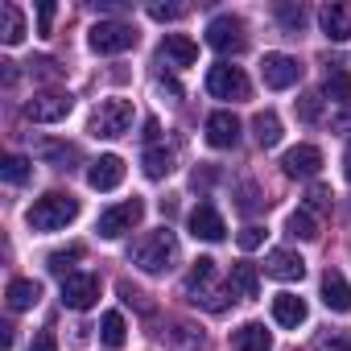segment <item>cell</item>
<instances>
[{
	"mask_svg": "<svg viewBox=\"0 0 351 351\" xmlns=\"http://www.w3.org/2000/svg\"><path fill=\"white\" fill-rule=\"evenodd\" d=\"M228 289H232V298H244V302H252V298L261 293V277H256V269H252L248 261H240V265H232V277H228Z\"/></svg>",
	"mask_w": 351,
	"mask_h": 351,
	"instance_id": "20",
	"label": "cell"
},
{
	"mask_svg": "<svg viewBox=\"0 0 351 351\" xmlns=\"http://www.w3.org/2000/svg\"><path fill=\"white\" fill-rule=\"evenodd\" d=\"M13 343H17V335H13V326H0V347H5V351H9Z\"/></svg>",
	"mask_w": 351,
	"mask_h": 351,
	"instance_id": "46",
	"label": "cell"
},
{
	"mask_svg": "<svg viewBox=\"0 0 351 351\" xmlns=\"http://www.w3.org/2000/svg\"><path fill=\"white\" fill-rule=\"evenodd\" d=\"M335 128H343V132H351V108H347L343 116H335Z\"/></svg>",
	"mask_w": 351,
	"mask_h": 351,
	"instance_id": "47",
	"label": "cell"
},
{
	"mask_svg": "<svg viewBox=\"0 0 351 351\" xmlns=\"http://www.w3.org/2000/svg\"><path fill=\"white\" fill-rule=\"evenodd\" d=\"M83 252H87L83 244L58 248V252H50V256H46V269H50L54 277H62V281H66V277H71V269H75V261H83Z\"/></svg>",
	"mask_w": 351,
	"mask_h": 351,
	"instance_id": "28",
	"label": "cell"
},
{
	"mask_svg": "<svg viewBox=\"0 0 351 351\" xmlns=\"http://www.w3.org/2000/svg\"><path fill=\"white\" fill-rule=\"evenodd\" d=\"M182 289H186V298H191L195 306H203V310H211V314L228 310V293H232V289H215V261H211V256H199V261L191 265Z\"/></svg>",
	"mask_w": 351,
	"mask_h": 351,
	"instance_id": "2",
	"label": "cell"
},
{
	"mask_svg": "<svg viewBox=\"0 0 351 351\" xmlns=\"http://www.w3.org/2000/svg\"><path fill=\"white\" fill-rule=\"evenodd\" d=\"M50 25H54V5H42V9H38V29L50 34Z\"/></svg>",
	"mask_w": 351,
	"mask_h": 351,
	"instance_id": "43",
	"label": "cell"
},
{
	"mask_svg": "<svg viewBox=\"0 0 351 351\" xmlns=\"http://www.w3.org/2000/svg\"><path fill=\"white\" fill-rule=\"evenodd\" d=\"M71 108H75V99L66 91H42V95H34L25 104V120H34V124H58V120L71 116Z\"/></svg>",
	"mask_w": 351,
	"mask_h": 351,
	"instance_id": "8",
	"label": "cell"
},
{
	"mask_svg": "<svg viewBox=\"0 0 351 351\" xmlns=\"http://www.w3.org/2000/svg\"><path fill=\"white\" fill-rule=\"evenodd\" d=\"M191 236H195V240H207V244H219V240L228 236V223H223V215H219L211 203H199V207L191 211Z\"/></svg>",
	"mask_w": 351,
	"mask_h": 351,
	"instance_id": "13",
	"label": "cell"
},
{
	"mask_svg": "<svg viewBox=\"0 0 351 351\" xmlns=\"http://www.w3.org/2000/svg\"><path fill=\"white\" fill-rule=\"evenodd\" d=\"M318 21H322V34L330 42H347L351 38V5H326L318 13Z\"/></svg>",
	"mask_w": 351,
	"mask_h": 351,
	"instance_id": "18",
	"label": "cell"
},
{
	"mask_svg": "<svg viewBox=\"0 0 351 351\" xmlns=\"http://www.w3.org/2000/svg\"><path fill=\"white\" fill-rule=\"evenodd\" d=\"M149 17H153V21H178L182 9H178V5H149Z\"/></svg>",
	"mask_w": 351,
	"mask_h": 351,
	"instance_id": "39",
	"label": "cell"
},
{
	"mask_svg": "<svg viewBox=\"0 0 351 351\" xmlns=\"http://www.w3.org/2000/svg\"><path fill=\"white\" fill-rule=\"evenodd\" d=\"M207 145L211 149H236L240 145V120L232 112H211L207 116Z\"/></svg>",
	"mask_w": 351,
	"mask_h": 351,
	"instance_id": "15",
	"label": "cell"
},
{
	"mask_svg": "<svg viewBox=\"0 0 351 351\" xmlns=\"http://www.w3.org/2000/svg\"><path fill=\"white\" fill-rule=\"evenodd\" d=\"M87 182H91V191H116V186L124 182V161H120L116 153L95 157L91 169H87Z\"/></svg>",
	"mask_w": 351,
	"mask_h": 351,
	"instance_id": "14",
	"label": "cell"
},
{
	"mask_svg": "<svg viewBox=\"0 0 351 351\" xmlns=\"http://www.w3.org/2000/svg\"><path fill=\"white\" fill-rule=\"evenodd\" d=\"M165 339H169L173 347H182V351H199V347L207 343V339H203V330H195V326H186V322H178Z\"/></svg>",
	"mask_w": 351,
	"mask_h": 351,
	"instance_id": "31",
	"label": "cell"
},
{
	"mask_svg": "<svg viewBox=\"0 0 351 351\" xmlns=\"http://www.w3.org/2000/svg\"><path fill=\"white\" fill-rule=\"evenodd\" d=\"M0 38H5V46H17L25 38V17L17 5H0Z\"/></svg>",
	"mask_w": 351,
	"mask_h": 351,
	"instance_id": "25",
	"label": "cell"
},
{
	"mask_svg": "<svg viewBox=\"0 0 351 351\" xmlns=\"http://www.w3.org/2000/svg\"><path fill=\"white\" fill-rule=\"evenodd\" d=\"M273 318H277L281 326H302V322H306V302H302L298 293H277V298H273Z\"/></svg>",
	"mask_w": 351,
	"mask_h": 351,
	"instance_id": "23",
	"label": "cell"
},
{
	"mask_svg": "<svg viewBox=\"0 0 351 351\" xmlns=\"http://www.w3.org/2000/svg\"><path fill=\"white\" fill-rule=\"evenodd\" d=\"M261 75H265V87L285 91V87H293L302 79V62L289 58V54H265L261 58Z\"/></svg>",
	"mask_w": 351,
	"mask_h": 351,
	"instance_id": "9",
	"label": "cell"
},
{
	"mask_svg": "<svg viewBox=\"0 0 351 351\" xmlns=\"http://www.w3.org/2000/svg\"><path fill=\"white\" fill-rule=\"evenodd\" d=\"M285 232H289L293 240H318V219H314V215L302 207V211H293V215H289Z\"/></svg>",
	"mask_w": 351,
	"mask_h": 351,
	"instance_id": "30",
	"label": "cell"
},
{
	"mask_svg": "<svg viewBox=\"0 0 351 351\" xmlns=\"http://www.w3.org/2000/svg\"><path fill=\"white\" fill-rule=\"evenodd\" d=\"M87 42L95 54H124L136 46V29L128 21H99V25H91Z\"/></svg>",
	"mask_w": 351,
	"mask_h": 351,
	"instance_id": "5",
	"label": "cell"
},
{
	"mask_svg": "<svg viewBox=\"0 0 351 351\" xmlns=\"http://www.w3.org/2000/svg\"><path fill=\"white\" fill-rule=\"evenodd\" d=\"M169 169H173V153L169 149H149L145 153V173L149 178H165Z\"/></svg>",
	"mask_w": 351,
	"mask_h": 351,
	"instance_id": "33",
	"label": "cell"
},
{
	"mask_svg": "<svg viewBox=\"0 0 351 351\" xmlns=\"http://www.w3.org/2000/svg\"><path fill=\"white\" fill-rule=\"evenodd\" d=\"M314 351H351V330H322L314 339Z\"/></svg>",
	"mask_w": 351,
	"mask_h": 351,
	"instance_id": "34",
	"label": "cell"
},
{
	"mask_svg": "<svg viewBox=\"0 0 351 351\" xmlns=\"http://www.w3.org/2000/svg\"><path fill=\"white\" fill-rule=\"evenodd\" d=\"M240 195H244V199H240V211H256V207H261V199H256V186H252V182H244V186H240Z\"/></svg>",
	"mask_w": 351,
	"mask_h": 351,
	"instance_id": "42",
	"label": "cell"
},
{
	"mask_svg": "<svg viewBox=\"0 0 351 351\" xmlns=\"http://www.w3.org/2000/svg\"><path fill=\"white\" fill-rule=\"evenodd\" d=\"M343 161H347V165H343V169H347V182H351V149H347V157H343Z\"/></svg>",
	"mask_w": 351,
	"mask_h": 351,
	"instance_id": "48",
	"label": "cell"
},
{
	"mask_svg": "<svg viewBox=\"0 0 351 351\" xmlns=\"http://www.w3.org/2000/svg\"><path fill=\"white\" fill-rule=\"evenodd\" d=\"M29 351H58L54 330H38V335H34V343H29Z\"/></svg>",
	"mask_w": 351,
	"mask_h": 351,
	"instance_id": "40",
	"label": "cell"
},
{
	"mask_svg": "<svg viewBox=\"0 0 351 351\" xmlns=\"http://www.w3.org/2000/svg\"><path fill=\"white\" fill-rule=\"evenodd\" d=\"M173 261H178V240H173L169 228L145 232V236L132 244V265H136L141 273H165Z\"/></svg>",
	"mask_w": 351,
	"mask_h": 351,
	"instance_id": "1",
	"label": "cell"
},
{
	"mask_svg": "<svg viewBox=\"0 0 351 351\" xmlns=\"http://www.w3.org/2000/svg\"><path fill=\"white\" fill-rule=\"evenodd\" d=\"M161 58H165L169 66H195L199 46H195L191 38H182V34H165V42H161Z\"/></svg>",
	"mask_w": 351,
	"mask_h": 351,
	"instance_id": "19",
	"label": "cell"
},
{
	"mask_svg": "<svg viewBox=\"0 0 351 351\" xmlns=\"http://www.w3.org/2000/svg\"><path fill=\"white\" fill-rule=\"evenodd\" d=\"M261 244H265V228H256V223H252V228H244V232H240V248H244V252H252V248H261Z\"/></svg>",
	"mask_w": 351,
	"mask_h": 351,
	"instance_id": "38",
	"label": "cell"
},
{
	"mask_svg": "<svg viewBox=\"0 0 351 351\" xmlns=\"http://www.w3.org/2000/svg\"><path fill=\"white\" fill-rule=\"evenodd\" d=\"M29 71H34V75H42V79H58V75H62L50 58H34V62H29Z\"/></svg>",
	"mask_w": 351,
	"mask_h": 351,
	"instance_id": "41",
	"label": "cell"
},
{
	"mask_svg": "<svg viewBox=\"0 0 351 351\" xmlns=\"http://www.w3.org/2000/svg\"><path fill=\"white\" fill-rule=\"evenodd\" d=\"M298 116H302L306 124L322 120V95H302V99H298Z\"/></svg>",
	"mask_w": 351,
	"mask_h": 351,
	"instance_id": "36",
	"label": "cell"
},
{
	"mask_svg": "<svg viewBox=\"0 0 351 351\" xmlns=\"http://www.w3.org/2000/svg\"><path fill=\"white\" fill-rule=\"evenodd\" d=\"M322 95H326V99H335V104H343V108H351V71L330 66V71H326V79H322Z\"/></svg>",
	"mask_w": 351,
	"mask_h": 351,
	"instance_id": "24",
	"label": "cell"
},
{
	"mask_svg": "<svg viewBox=\"0 0 351 351\" xmlns=\"http://www.w3.org/2000/svg\"><path fill=\"white\" fill-rule=\"evenodd\" d=\"M265 273L277 277V281H302L306 277V261L298 252H289V248H273L269 261H265Z\"/></svg>",
	"mask_w": 351,
	"mask_h": 351,
	"instance_id": "16",
	"label": "cell"
},
{
	"mask_svg": "<svg viewBox=\"0 0 351 351\" xmlns=\"http://www.w3.org/2000/svg\"><path fill=\"white\" fill-rule=\"evenodd\" d=\"M128 124H132V104L128 99H104L95 112H91V136H104V141H112V136H124L128 132Z\"/></svg>",
	"mask_w": 351,
	"mask_h": 351,
	"instance_id": "4",
	"label": "cell"
},
{
	"mask_svg": "<svg viewBox=\"0 0 351 351\" xmlns=\"http://www.w3.org/2000/svg\"><path fill=\"white\" fill-rule=\"evenodd\" d=\"M120 293H124V302H136V306H145V293H136V289H132L128 281L120 285ZM145 310H149V306H145Z\"/></svg>",
	"mask_w": 351,
	"mask_h": 351,
	"instance_id": "44",
	"label": "cell"
},
{
	"mask_svg": "<svg viewBox=\"0 0 351 351\" xmlns=\"http://www.w3.org/2000/svg\"><path fill=\"white\" fill-rule=\"evenodd\" d=\"M99 339H104V347H124V343H128V322H124V314L108 310V314L99 318Z\"/></svg>",
	"mask_w": 351,
	"mask_h": 351,
	"instance_id": "26",
	"label": "cell"
},
{
	"mask_svg": "<svg viewBox=\"0 0 351 351\" xmlns=\"http://www.w3.org/2000/svg\"><path fill=\"white\" fill-rule=\"evenodd\" d=\"M99 302V277L95 273H71L62 281V306L71 310H91Z\"/></svg>",
	"mask_w": 351,
	"mask_h": 351,
	"instance_id": "11",
	"label": "cell"
},
{
	"mask_svg": "<svg viewBox=\"0 0 351 351\" xmlns=\"http://www.w3.org/2000/svg\"><path fill=\"white\" fill-rule=\"evenodd\" d=\"M322 302H326V310H339V314L351 310V285H347V277L339 269L322 273Z\"/></svg>",
	"mask_w": 351,
	"mask_h": 351,
	"instance_id": "17",
	"label": "cell"
},
{
	"mask_svg": "<svg viewBox=\"0 0 351 351\" xmlns=\"http://www.w3.org/2000/svg\"><path fill=\"white\" fill-rule=\"evenodd\" d=\"M29 173H34V165H29V157H21V153H9L5 161H0V178H5L9 186L29 182Z\"/></svg>",
	"mask_w": 351,
	"mask_h": 351,
	"instance_id": "29",
	"label": "cell"
},
{
	"mask_svg": "<svg viewBox=\"0 0 351 351\" xmlns=\"http://www.w3.org/2000/svg\"><path fill=\"white\" fill-rule=\"evenodd\" d=\"M38 153H42V157H50V161H58V169H71L66 161H75V157H79V149H75V145H54V141H46Z\"/></svg>",
	"mask_w": 351,
	"mask_h": 351,
	"instance_id": "35",
	"label": "cell"
},
{
	"mask_svg": "<svg viewBox=\"0 0 351 351\" xmlns=\"http://www.w3.org/2000/svg\"><path fill=\"white\" fill-rule=\"evenodd\" d=\"M232 347L236 351H269L273 347V335L261 322H244L240 330H232Z\"/></svg>",
	"mask_w": 351,
	"mask_h": 351,
	"instance_id": "22",
	"label": "cell"
},
{
	"mask_svg": "<svg viewBox=\"0 0 351 351\" xmlns=\"http://www.w3.org/2000/svg\"><path fill=\"white\" fill-rule=\"evenodd\" d=\"M252 136H256L261 149H273V145L281 141V120H277L273 112H256V120H252Z\"/></svg>",
	"mask_w": 351,
	"mask_h": 351,
	"instance_id": "27",
	"label": "cell"
},
{
	"mask_svg": "<svg viewBox=\"0 0 351 351\" xmlns=\"http://www.w3.org/2000/svg\"><path fill=\"white\" fill-rule=\"evenodd\" d=\"M310 203H306V211H330V186H310V195H306Z\"/></svg>",
	"mask_w": 351,
	"mask_h": 351,
	"instance_id": "37",
	"label": "cell"
},
{
	"mask_svg": "<svg viewBox=\"0 0 351 351\" xmlns=\"http://www.w3.org/2000/svg\"><path fill=\"white\" fill-rule=\"evenodd\" d=\"M207 46L219 50V54H240V50L248 46V29H244V21L232 17V13L215 17V21L207 25Z\"/></svg>",
	"mask_w": 351,
	"mask_h": 351,
	"instance_id": "7",
	"label": "cell"
},
{
	"mask_svg": "<svg viewBox=\"0 0 351 351\" xmlns=\"http://www.w3.org/2000/svg\"><path fill=\"white\" fill-rule=\"evenodd\" d=\"M141 215H145V203H141V199H124V203H116V207H108V211L99 215L95 232H99L104 240H120L124 232H132V228L141 223Z\"/></svg>",
	"mask_w": 351,
	"mask_h": 351,
	"instance_id": "6",
	"label": "cell"
},
{
	"mask_svg": "<svg viewBox=\"0 0 351 351\" xmlns=\"http://www.w3.org/2000/svg\"><path fill=\"white\" fill-rule=\"evenodd\" d=\"M157 87H161V91H169L173 99H178V95H182V87H178V83H173V79H165V75L157 79Z\"/></svg>",
	"mask_w": 351,
	"mask_h": 351,
	"instance_id": "45",
	"label": "cell"
},
{
	"mask_svg": "<svg viewBox=\"0 0 351 351\" xmlns=\"http://www.w3.org/2000/svg\"><path fill=\"white\" fill-rule=\"evenodd\" d=\"M38 298H42V285H38V281H29V277H13V281H9V289H5L9 310H29V306H38Z\"/></svg>",
	"mask_w": 351,
	"mask_h": 351,
	"instance_id": "21",
	"label": "cell"
},
{
	"mask_svg": "<svg viewBox=\"0 0 351 351\" xmlns=\"http://www.w3.org/2000/svg\"><path fill=\"white\" fill-rule=\"evenodd\" d=\"M281 169L289 173V178H314V173L322 169V149L318 145H293L281 157Z\"/></svg>",
	"mask_w": 351,
	"mask_h": 351,
	"instance_id": "12",
	"label": "cell"
},
{
	"mask_svg": "<svg viewBox=\"0 0 351 351\" xmlns=\"http://www.w3.org/2000/svg\"><path fill=\"white\" fill-rule=\"evenodd\" d=\"M79 215V199L75 195H62V191H50V195H42L34 207H29V228L34 232H58V228H66L71 219Z\"/></svg>",
	"mask_w": 351,
	"mask_h": 351,
	"instance_id": "3",
	"label": "cell"
},
{
	"mask_svg": "<svg viewBox=\"0 0 351 351\" xmlns=\"http://www.w3.org/2000/svg\"><path fill=\"white\" fill-rule=\"evenodd\" d=\"M277 21H281L285 34L298 38V34L306 29V9H302V5H277Z\"/></svg>",
	"mask_w": 351,
	"mask_h": 351,
	"instance_id": "32",
	"label": "cell"
},
{
	"mask_svg": "<svg viewBox=\"0 0 351 351\" xmlns=\"http://www.w3.org/2000/svg\"><path fill=\"white\" fill-rule=\"evenodd\" d=\"M207 91L215 99H248V79L240 66H211L207 71Z\"/></svg>",
	"mask_w": 351,
	"mask_h": 351,
	"instance_id": "10",
	"label": "cell"
}]
</instances>
